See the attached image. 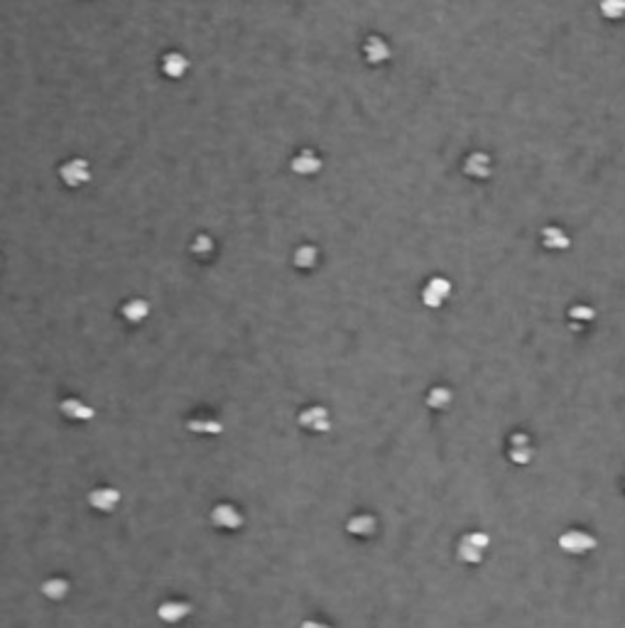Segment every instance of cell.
<instances>
[{
	"mask_svg": "<svg viewBox=\"0 0 625 628\" xmlns=\"http://www.w3.org/2000/svg\"><path fill=\"white\" fill-rule=\"evenodd\" d=\"M59 179L67 187L79 189L83 184H88V179H91V167H88V162L83 157H72V160H67L59 167Z\"/></svg>",
	"mask_w": 625,
	"mask_h": 628,
	"instance_id": "cell-1",
	"label": "cell"
},
{
	"mask_svg": "<svg viewBox=\"0 0 625 628\" xmlns=\"http://www.w3.org/2000/svg\"><path fill=\"white\" fill-rule=\"evenodd\" d=\"M559 547L569 555H586L596 547V538L589 535L586 530H567L559 538Z\"/></svg>",
	"mask_w": 625,
	"mask_h": 628,
	"instance_id": "cell-2",
	"label": "cell"
},
{
	"mask_svg": "<svg viewBox=\"0 0 625 628\" xmlns=\"http://www.w3.org/2000/svg\"><path fill=\"white\" fill-rule=\"evenodd\" d=\"M449 295H451V282L439 275L432 277V280L422 287V302H424V307H429V309H439V307L449 300Z\"/></svg>",
	"mask_w": 625,
	"mask_h": 628,
	"instance_id": "cell-3",
	"label": "cell"
},
{
	"mask_svg": "<svg viewBox=\"0 0 625 628\" xmlns=\"http://www.w3.org/2000/svg\"><path fill=\"white\" fill-rule=\"evenodd\" d=\"M120 504V491L113 486H99L88 491V506L101 513H113Z\"/></svg>",
	"mask_w": 625,
	"mask_h": 628,
	"instance_id": "cell-4",
	"label": "cell"
},
{
	"mask_svg": "<svg viewBox=\"0 0 625 628\" xmlns=\"http://www.w3.org/2000/svg\"><path fill=\"white\" fill-rule=\"evenodd\" d=\"M300 425L305 427V430H311L316 432V435H321V432H329L331 430V417H329V410L321 405H311V408H305V410L300 412Z\"/></svg>",
	"mask_w": 625,
	"mask_h": 628,
	"instance_id": "cell-5",
	"label": "cell"
},
{
	"mask_svg": "<svg viewBox=\"0 0 625 628\" xmlns=\"http://www.w3.org/2000/svg\"><path fill=\"white\" fill-rule=\"evenodd\" d=\"M211 523L223 530H238L243 525V513L233 504H218L211 508Z\"/></svg>",
	"mask_w": 625,
	"mask_h": 628,
	"instance_id": "cell-6",
	"label": "cell"
},
{
	"mask_svg": "<svg viewBox=\"0 0 625 628\" xmlns=\"http://www.w3.org/2000/svg\"><path fill=\"white\" fill-rule=\"evenodd\" d=\"M290 167H292L295 175L311 177V175H316V172L321 170V157L316 155L314 150H302V152H297V155L292 157Z\"/></svg>",
	"mask_w": 625,
	"mask_h": 628,
	"instance_id": "cell-7",
	"label": "cell"
},
{
	"mask_svg": "<svg viewBox=\"0 0 625 628\" xmlns=\"http://www.w3.org/2000/svg\"><path fill=\"white\" fill-rule=\"evenodd\" d=\"M390 45L382 37L373 35L366 40V45H363V57H366L368 64H382V62H388L390 59Z\"/></svg>",
	"mask_w": 625,
	"mask_h": 628,
	"instance_id": "cell-8",
	"label": "cell"
},
{
	"mask_svg": "<svg viewBox=\"0 0 625 628\" xmlns=\"http://www.w3.org/2000/svg\"><path fill=\"white\" fill-rule=\"evenodd\" d=\"M59 410H62V415L67 417V420H74V422H88V420H93V415H96V410H93L91 405H86V403H81L79 398L62 400Z\"/></svg>",
	"mask_w": 625,
	"mask_h": 628,
	"instance_id": "cell-9",
	"label": "cell"
},
{
	"mask_svg": "<svg viewBox=\"0 0 625 628\" xmlns=\"http://www.w3.org/2000/svg\"><path fill=\"white\" fill-rule=\"evenodd\" d=\"M464 172L473 179H486L491 175V157L486 152H471L464 162Z\"/></svg>",
	"mask_w": 625,
	"mask_h": 628,
	"instance_id": "cell-10",
	"label": "cell"
},
{
	"mask_svg": "<svg viewBox=\"0 0 625 628\" xmlns=\"http://www.w3.org/2000/svg\"><path fill=\"white\" fill-rule=\"evenodd\" d=\"M120 314H123V319L128 324H143L147 317H150V305H147V300H140V297H133V300H128L123 305V309H120Z\"/></svg>",
	"mask_w": 625,
	"mask_h": 628,
	"instance_id": "cell-11",
	"label": "cell"
},
{
	"mask_svg": "<svg viewBox=\"0 0 625 628\" xmlns=\"http://www.w3.org/2000/svg\"><path fill=\"white\" fill-rule=\"evenodd\" d=\"M189 613H191V604L177 602V599H172V602H162L160 609H157V616H160L165 623H177V621H181V618L189 616Z\"/></svg>",
	"mask_w": 625,
	"mask_h": 628,
	"instance_id": "cell-12",
	"label": "cell"
},
{
	"mask_svg": "<svg viewBox=\"0 0 625 628\" xmlns=\"http://www.w3.org/2000/svg\"><path fill=\"white\" fill-rule=\"evenodd\" d=\"M189 69V59L181 52H167L162 57V74L170 79H181Z\"/></svg>",
	"mask_w": 625,
	"mask_h": 628,
	"instance_id": "cell-13",
	"label": "cell"
},
{
	"mask_svg": "<svg viewBox=\"0 0 625 628\" xmlns=\"http://www.w3.org/2000/svg\"><path fill=\"white\" fill-rule=\"evenodd\" d=\"M375 528H378L375 515H368V513L353 515V518L346 523V530L351 535H356V538H371V535L375 533Z\"/></svg>",
	"mask_w": 625,
	"mask_h": 628,
	"instance_id": "cell-14",
	"label": "cell"
},
{
	"mask_svg": "<svg viewBox=\"0 0 625 628\" xmlns=\"http://www.w3.org/2000/svg\"><path fill=\"white\" fill-rule=\"evenodd\" d=\"M483 552H486V547L478 545L471 535H464L459 540V560L466 562V565H478L483 560Z\"/></svg>",
	"mask_w": 625,
	"mask_h": 628,
	"instance_id": "cell-15",
	"label": "cell"
},
{
	"mask_svg": "<svg viewBox=\"0 0 625 628\" xmlns=\"http://www.w3.org/2000/svg\"><path fill=\"white\" fill-rule=\"evenodd\" d=\"M510 459L515 464H527L533 459V446H530L527 435H522V432L510 437Z\"/></svg>",
	"mask_w": 625,
	"mask_h": 628,
	"instance_id": "cell-16",
	"label": "cell"
},
{
	"mask_svg": "<svg viewBox=\"0 0 625 628\" xmlns=\"http://www.w3.org/2000/svg\"><path fill=\"white\" fill-rule=\"evenodd\" d=\"M569 243H571V239H569L567 234H564L559 226H547V229H542V245L549 250H564L569 248Z\"/></svg>",
	"mask_w": 625,
	"mask_h": 628,
	"instance_id": "cell-17",
	"label": "cell"
},
{
	"mask_svg": "<svg viewBox=\"0 0 625 628\" xmlns=\"http://www.w3.org/2000/svg\"><path fill=\"white\" fill-rule=\"evenodd\" d=\"M69 589H72V584H69L64 577H52V579L42 581V594H44L47 599H52V602L64 599L69 594Z\"/></svg>",
	"mask_w": 625,
	"mask_h": 628,
	"instance_id": "cell-18",
	"label": "cell"
},
{
	"mask_svg": "<svg viewBox=\"0 0 625 628\" xmlns=\"http://www.w3.org/2000/svg\"><path fill=\"white\" fill-rule=\"evenodd\" d=\"M292 263H295L300 271H311V268L319 263V250L309 243L300 245V248L295 250V255H292Z\"/></svg>",
	"mask_w": 625,
	"mask_h": 628,
	"instance_id": "cell-19",
	"label": "cell"
},
{
	"mask_svg": "<svg viewBox=\"0 0 625 628\" xmlns=\"http://www.w3.org/2000/svg\"><path fill=\"white\" fill-rule=\"evenodd\" d=\"M451 398H454L451 388H446V385H435V388L427 393V405L432 408V410H446V408L451 405Z\"/></svg>",
	"mask_w": 625,
	"mask_h": 628,
	"instance_id": "cell-20",
	"label": "cell"
},
{
	"mask_svg": "<svg viewBox=\"0 0 625 628\" xmlns=\"http://www.w3.org/2000/svg\"><path fill=\"white\" fill-rule=\"evenodd\" d=\"M186 430L197 432V435H221L223 425L218 420H211V417H194V420L186 422Z\"/></svg>",
	"mask_w": 625,
	"mask_h": 628,
	"instance_id": "cell-21",
	"label": "cell"
},
{
	"mask_svg": "<svg viewBox=\"0 0 625 628\" xmlns=\"http://www.w3.org/2000/svg\"><path fill=\"white\" fill-rule=\"evenodd\" d=\"M191 253L202 255V258H206V255H211V253H213V241H211V236H206V234H199L197 239L191 241Z\"/></svg>",
	"mask_w": 625,
	"mask_h": 628,
	"instance_id": "cell-22",
	"label": "cell"
},
{
	"mask_svg": "<svg viewBox=\"0 0 625 628\" xmlns=\"http://www.w3.org/2000/svg\"><path fill=\"white\" fill-rule=\"evenodd\" d=\"M574 319H584V322H591V319L596 317V312L591 309V307H571V312H569Z\"/></svg>",
	"mask_w": 625,
	"mask_h": 628,
	"instance_id": "cell-23",
	"label": "cell"
}]
</instances>
